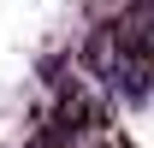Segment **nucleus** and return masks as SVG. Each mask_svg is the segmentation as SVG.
<instances>
[{"instance_id": "f257e3e1", "label": "nucleus", "mask_w": 154, "mask_h": 148, "mask_svg": "<svg viewBox=\"0 0 154 148\" xmlns=\"http://www.w3.org/2000/svg\"><path fill=\"white\" fill-rule=\"evenodd\" d=\"M83 59H89V71H95L107 89H119L125 101H148L154 95V77H148V65L136 59L125 24H95L89 42H83Z\"/></svg>"}, {"instance_id": "f03ea898", "label": "nucleus", "mask_w": 154, "mask_h": 148, "mask_svg": "<svg viewBox=\"0 0 154 148\" xmlns=\"http://www.w3.org/2000/svg\"><path fill=\"white\" fill-rule=\"evenodd\" d=\"M125 36H131V48H136V59L148 65V77H154V12H142V6H131L125 12Z\"/></svg>"}, {"instance_id": "7ed1b4c3", "label": "nucleus", "mask_w": 154, "mask_h": 148, "mask_svg": "<svg viewBox=\"0 0 154 148\" xmlns=\"http://www.w3.org/2000/svg\"><path fill=\"white\" fill-rule=\"evenodd\" d=\"M71 148H113V136H77Z\"/></svg>"}]
</instances>
